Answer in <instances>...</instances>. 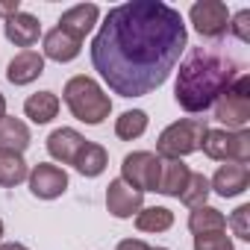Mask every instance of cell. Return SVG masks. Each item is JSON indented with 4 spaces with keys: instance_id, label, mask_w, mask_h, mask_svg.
I'll return each instance as SVG.
<instances>
[{
    "instance_id": "8",
    "label": "cell",
    "mask_w": 250,
    "mask_h": 250,
    "mask_svg": "<svg viewBox=\"0 0 250 250\" xmlns=\"http://www.w3.org/2000/svg\"><path fill=\"white\" fill-rule=\"evenodd\" d=\"M188 21L200 39L218 42L229 33V9L224 0H197L188 9Z\"/></svg>"
},
{
    "instance_id": "3",
    "label": "cell",
    "mask_w": 250,
    "mask_h": 250,
    "mask_svg": "<svg viewBox=\"0 0 250 250\" xmlns=\"http://www.w3.org/2000/svg\"><path fill=\"white\" fill-rule=\"evenodd\" d=\"M62 100L71 109V115L80 124H88V127H100L112 115V97L103 91V85L94 77H85V74H77L65 83Z\"/></svg>"
},
{
    "instance_id": "18",
    "label": "cell",
    "mask_w": 250,
    "mask_h": 250,
    "mask_svg": "<svg viewBox=\"0 0 250 250\" xmlns=\"http://www.w3.org/2000/svg\"><path fill=\"white\" fill-rule=\"evenodd\" d=\"M33 136H30V127L21 121V118H12V115H3L0 118V150H12V153H24L30 147Z\"/></svg>"
},
{
    "instance_id": "32",
    "label": "cell",
    "mask_w": 250,
    "mask_h": 250,
    "mask_svg": "<svg viewBox=\"0 0 250 250\" xmlns=\"http://www.w3.org/2000/svg\"><path fill=\"white\" fill-rule=\"evenodd\" d=\"M0 241H3V221H0Z\"/></svg>"
},
{
    "instance_id": "28",
    "label": "cell",
    "mask_w": 250,
    "mask_h": 250,
    "mask_svg": "<svg viewBox=\"0 0 250 250\" xmlns=\"http://www.w3.org/2000/svg\"><path fill=\"white\" fill-rule=\"evenodd\" d=\"M229 33H232L241 44L250 42V9H241V12L229 15Z\"/></svg>"
},
{
    "instance_id": "23",
    "label": "cell",
    "mask_w": 250,
    "mask_h": 250,
    "mask_svg": "<svg viewBox=\"0 0 250 250\" xmlns=\"http://www.w3.org/2000/svg\"><path fill=\"white\" fill-rule=\"evenodd\" d=\"M30 165L24 162V153L0 150V188H15L27 180Z\"/></svg>"
},
{
    "instance_id": "33",
    "label": "cell",
    "mask_w": 250,
    "mask_h": 250,
    "mask_svg": "<svg viewBox=\"0 0 250 250\" xmlns=\"http://www.w3.org/2000/svg\"><path fill=\"white\" fill-rule=\"evenodd\" d=\"M153 250H168V247H153Z\"/></svg>"
},
{
    "instance_id": "14",
    "label": "cell",
    "mask_w": 250,
    "mask_h": 250,
    "mask_svg": "<svg viewBox=\"0 0 250 250\" xmlns=\"http://www.w3.org/2000/svg\"><path fill=\"white\" fill-rule=\"evenodd\" d=\"M88 139L80 133V130H74V127H59V130H53L50 136H47V153H50V159H56L59 165H74V159H77V153H80V147L85 145Z\"/></svg>"
},
{
    "instance_id": "13",
    "label": "cell",
    "mask_w": 250,
    "mask_h": 250,
    "mask_svg": "<svg viewBox=\"0 0 250 250\" xmlns=\"http://www.w3.org/2000/svg\"><path fill=\"white\" fill-rule=\"evenodd\" d=\"M3 36H6V42H12L15 47L33 50V44L42 39V24H39V18L30 15V12H15V15L3 18Z\"/></svg>"
},
{
    "instance_id": "20",
    "label": "cell",
    "mask_w": 250,
    "mask_h": 250,
    "mask_svg": "<svg viewBox=\"0 0 250 250\" xmlns=\"http://www.w3.org/2000/svg\"><path fill=\"white\" fill-rule=\"evenodd\" d=\"M106 165H109V153H106V147L97 145V142H85V145L80 147L77 159H74L77 174H80V177H88V180L100 177V174L106 171Z\"/></svg>"
},
{
    "instance_id": "31",
    "label": "cell",
    "mask_w": 250,
    "mask_h": 250,
    "mask_svg": "<svg viewBox=\"0 0 250 250\" xmlns=\"http://www.w3.org/2000/svg\"><path fill=\"white\" fill-rule=\"evenodd\" d=\"M6 115V97H3V91H0V118Z\"/></svg>"
},
{
    "instance_id": "11",
    "label": "cell",
    "mask_w": 250,
    "mask_h": 250,
    "mask_svg": "<svg viewBox=\"0 0 250 250\" xmlns=\"http://www.w3.org/2000/svg\"><path fill=\"white\" fill-rule=\"evenodd\" d=\"M247 186H250V168L235 165V162H224L209 180V188L218 197H238L247 191Z\"/></svg>"
},
{
    "instance_id": "6",
    "label": "cell",
    "mask_w": 250,
    "mask_h": 250,
    "mask_svg": "<svg viewBox=\"0 0 250 250\" xmlns=\"http://www.w3.org/2000/svg\"><path fill=\"white\" fill-rule=\"evenodd\" d=\"M200 150L215 162H250V130H206Z\"/></svg>"
},
{
    "instance_id": "10",
    "label": "cell",
    "mask_w": 250,
    "mask_h": 250,
    "mask_svg": "<svg viewBox=\"0 0 250 250\" xmlns=\"http://www.w3.org/2000/svg\"><path fill=\"white\" fill-rule=\"evenodd\" d=\"M142 206H145V194H142L139 188L127 186L121 177H118V180H112V183L106 186V209H109V215H112V218L127 221V218L139 215V209H142Z\"/></svg>"
},
{
    "instance_id": "9",
    "label": "cell",
    "mask_w": 250,
    "mask_h": 250,
    "mask_svg": "<svg viewBox=\"0 0 250 250\" xmlns=\"http://www.w3.org/2000/svg\"><path fill=\"white\" fill-rule=\"evenodd\" d=\"M27 186H30V194L39 197V200H56L68 191V174L65 168L53 165V162H39L30 168L27 174Z\"/></svg>"
},
{
    "instance_id": "2",
    "label": "cell",
    "mask_w": 250,
    "mask_h": 250,
    "mask_svg": "<svg viewBox=\"0 0 250 250\" xmlns=\"http://www.w3.org/2000/svg\"><path fill=\"white\" fill-rule=\"evenodd\" d=\"M238 74H241V65L232 56L215 47H191V53L180 62L174 100L180 103V109L200 115L212 109V103L229 88V83Z\"/></svg>"
},
{
    "instance_id": "16",
    "label": "cell",
    "mask_w": 250,
    "mask_h": 250,
    "mask_svg": "<svg viewBox=\"0 0 250 250\" xmlns=\"http://www.w3.org/2000/svg\"><path fill=\"white\" fill-rule=\"evenodd\" d=\"M80 50H83V42L65 36L59 27H53L50 33L42 36V56H44V62L50 59V62L65 65V62H74V59L80 56Z\"/></svg>"
},
{
    "instance_id": "25",
    "label": "cell",
    "mask_w": 250,
    "mask_h": 250,
    "mask_svg": "<svg viewBox=\"0 0 250 250\" xmlns=\"http://www.w3.org/2000/svg\"><path fill=\"white\" fill-rule=\"evenodd\" d=\"M209 194H212V188H209V177L191 171V174H188V183H186V188H183V194H180V200H183L188 209H197V206H206Z\"/></svg>"
},
{
    "instance_id": "26",
    "label": "cell",
    "mask_w": 250,
    "mask_h": 250,
    "mask_svg": "<svg viewBox=\"0 0 250 250\" xmlns=\"http://www.w3.org/2000/svg\"><path fill=\"white\" fill-rule=\"evenodd\" d=\"M194 250H235V244L227 232H206L194 235Z\"/></svg>"
},
{
    "instance_id": "19",
    "label": "cell",
    "mask_w": 250,
    "mask_h": 250,
    "mask_svg": "<svg viewBox=\"0 0 250 250\" xmlns=\"http://www.w3.org/2000/svg\"><path fill=\"white\" fill-rule=\"evenodd\" d=\"M59 109H62V100L53 91H36V94H30L24 100V115L33 124H39V127H42V124H50L59 115Z\"/></svg>"
},
{
    "instance_id": "7",
    "label": "cell",
    "mask_w": 250,
    "mask_h": 250,
    "mask_svg": "<svg viewBox=\"0 0 250 250\" xmlns=\"http://www.w3.org/2000/svg\"><path fill=\"white\" fill-rule=\"evenodd\" d=\"M159 168H162V159L153 150H133L121 162V180L127 186H133V188H139L142 194L145 191H156Z\"/></svg>"
},
{
    "instance_id": "5",
    "label": "cell",
    "mask_w": 250,
    "mask_h": 250,
    "mask_svg": "<svg viewBox=\"0 0 250 250\" xmlns=\"http://www.w3.org/2000/svg\"><path fill=\"white\" fill-rule=\"evenodd\" d=\"M215 121L224 124V130H247L250 124V77L241 71L229 88L212 103Z\"/></svg>"
},
{
    "instance_id": "22",
    "label": "cell",
    "mask_w": 250,
    "mask_h": 250,
    "mask_svg": "<svg viewBox=\"0 0 250 250\" xmlns=\"http://www.w3.org/2000/svg\"><path fill=\"white\" fill-rule=\"evenodd\" d=\"M188 229L191 235H206V232H227V218L215 206H197L188 215Z\"/></svg>"
},
{
    "instance_id": "15",
    "label": "cell",
    "mask_w": 250,
    "mask_h": 250,
    "mask_svg": "<svg viewBox=\"0 0 250 250\" xmlns=\"http://www.w3.org/2000/svg\"><path fill=\"white\" fill-rule=\"evenodd\" d=\"M44 74V56L39 50H21L6 65V80L12 85H30Z\"/></svg>"
},
{
    "instance_id": "30",
    "label": "cell",
    "mask_w": 250,
    "mask_h": 250,
    "mask_svg": "<svg viewBox=\"0 0 250 250\" xmlns=\"http://www.w3.org/2000/svg\"><path fill=\"white\" fill-rule=\"evenodd\" d=\"M0 250H30V247L21 241H0Z\"/></svg>"
},
{
    "instance_id": "4",
    "label": "cell",
    "mask_w": 250,
    "mask_h": 250,
    "mask_svg": "<svg viewBox=\"0 0 250 250\" xmlns=\"http://www.w3.org/2000/svg\"><path fill=\"white\" fill-rule=\"evenodd\" d=\"M209 130L206 118H180L159 133L156 139V156L159 159H186L200 150L203 136Z\"/></svg>"
},
{
    "instance_id": "24",
    "label": "cell",
    "mask_w": 250,
    "mask_h": 250,
    "mask_svg": "<svg viewBox=\"0 0 250 250\" xmlns=\"http://www.w3.org/2000/svg\"><path fill=\"white\" fill-rule=\"evenodd\" d=\"M136 227L142 232H165L174 227V212L168 206H142L136 215Z\"/></svg>"
},
{
    "instance_id": "17",
    "label": "cell",
    "mask_w": 250,
    "mask_h": 250,
    "mask_svg": "<svg viewBox=\"0 0 250 250\" xmlns=\"http://www.w3.org/2000/svg\"><path fill=\"white\" fill-rule=\"evenodd\" d=\"M188 174H191V168L183 159H162L156 191L165 194V197H180L183 188H186V183H188Z\"/></svg>"
},
{
    "instance_id": "21",
    "label": "cell",
    "mask_w": 250,
    "mask_h": 250,
    "mask_svg": "<svg viewBox=\"0 0 250 250\" xmlns=\"http://www.w3.org/2000/svg\"><path fill=\"white\" fill-rule=\"evenodd\" d=\"M147 127H150V118H147L145 109H127V112H121L115 118V136L121 142H136V139H142L147 133Z\"/></svg>"
},
{
    "instance_id": "12",
    "label": "cell",
    "mask_w": 250,
    "mask_h": 250,
    "mask_svg": "<svg viewBox=\"0 0 250 250\" xmlns=\"http://www.w3.org/2000/svg\"><path fill=\"white\" fill-rule=\"evenodd\" d=\"M97 21H100V9H97L94 3H77V6H71V9L62 12L59 30H62L65 36L83 42V39L97 27Z\"/></svg>"
},
{
    "instance_id": "29",
    "label": "cell",
    "mask_w": 250,
    "mask_h": 250,
    "mask_svg": "<svg viewBox=\"0 0 250 250\" xmlns=\"http://www.w3.org/2000/svg\"><path fill=\"white\" fill-rule=\"evenodd\" d=\"M115 250H153V247L147 241H142V238H124V241H118Z\"/></svg>"
},
{
    "instance_id": "1",
    "label": "cell",
    "mask_w": 250,
    "mask_h": 250,
    "mask_svg": "<svg viewBox=\"0 0 250 250\" xmlns=\"http://www.w3.org/2000/svg\"><path fill=\"white\" fill-rule=\"evenodd\" d=\"M188 47L180 9L162 0L112 6L91 42V65L118 97H145L165 85Z\"/></svg>"
},
{
    "instance_id": "27",
    "label": "cell",
    "mask_w": 250,
    "mask_h": 250,
    "mask_svg": "<svg viewBox=\"0 0 250 250\" xmlns=\"http://www.w3.org/2000/svg\"><path fill=\"white\" fill-rule=\"evenodd\" d=\"M229 227H232V232H235V238H241V241H250V206L247 203H241L232 215H229V221H227Z\"/></svg>"
}]
</instances>
